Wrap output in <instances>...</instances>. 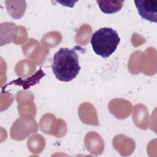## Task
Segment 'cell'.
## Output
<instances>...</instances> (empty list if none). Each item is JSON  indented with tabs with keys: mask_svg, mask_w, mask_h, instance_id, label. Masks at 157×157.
<instances>
[{
	"mask_svg": "<svg viewBox=\"0 0 157 157\" xmlns=\"http://www.w3.org/2000/svg\"><path fill=\"white\" fill-rule=\"evenodd\" d=\"M52 68L58 80L66 82L72 80L81 69L75 50L74 48H59L53 56Z\"/></svg>",
	"mask_w": 157,
	"mask_h": 157,
	"instance_id": "cell-1",
	"label": "cell"
},
{
	"mask_svg": "<svg viewBox=\"0 0 157 157\" xmlns=\"http://www.w3.org/2000/svg\"><path fill=\"white\" fill-rule=\"evenodd\" d=\"M135 6L139 15L144 20L153 23L157 22V1H134Z\"/></svg>",
	"mask_w": 157,
	"mask_h": 157,
	"instance_id": "cell-3",
	"label": "cell"
},
{
	"mask_svg": "<svg viewBox=\"0 0 157 157\" xmlns=\"http://www.w3.org/2000/svg\"><path fill=\"white\" fill-rule=\"evenodd\" d=\"M120 41L118 33L111 28H101L92 34L91 44L93 51L102 58L109 57Z\"/></svg>",
	"mask_w": 157,
	"mask_h": 157,
	"instance_id": "cell-2",
	"label": "cell"
},
{
	"mask_svg": "<svg viewBox=\"0 0 157 157\" xmlns=\"http://www.w3.org/2000/svg\"><path fill=\"white\" fill-rule=\"evenodd\" d=\"M45 75V74L43 72L42 70L40 69L35 75H33L32 77L28 78L25 80H23L21 78H18L15 80L12 81L9 85H21L23 87V89H28L30 86L34 85L38 83L41 78H42Z\"/></svg>",
	"mask_w": 157,
	"mask_h": 157,
	"instance_id": "cell-5",
	"label": "cell"
},
{
	"mask_svg": "<svg viewBox=\"0 0 157 157\" xmlns=\"http://www.w3.org/2000/svg\"><path fill=\"white\" fill-rule=\"evenodd\" d=\"M101 10L107 14L116 13L121 10L124 2V1H96Z\"/></svg>",
	"mask_w": 157,
	"mask_h": 157,
	"instance_id": "cell-4",
	"label": "cell"
}]
</instances>
